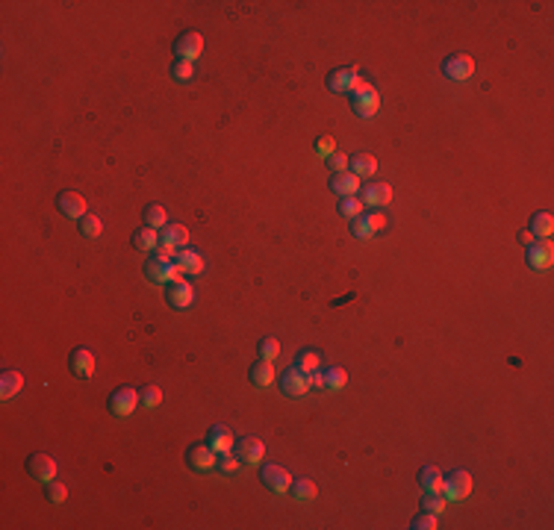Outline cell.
<instances>
[{
  "label": "cell",
  "mask_w": 554,
  "mask_h": 530,
  "mask_svg": "<svg viewBox=\"0 0 554 530\" xmlns=\"http://www.w3.org/2000/svg\"><path fill=\"white\" fill-rule=\"evenodd\" d=\"M360 200L366 207H372V209H380V207H387L389 200H392V189H389V183H380V180H372V183H366L363 189H360Z\"/></svg>",
  "instance_id": "17"
},
{
  "label": "cell",
  "mask_w": 554,
  "mask_h": 530,
  "mask_svg": "<svg viewBox=\"0 0 554 530\" xmlns=\"http://www.w3.org/2000/svg\"><path fill=\"white\" fill-rule=\"evenodd\" d=\"M443 480H445V475H443V471H439L436 466L419 468V489H422L424 495H431V492H439V495H443Z\"/></svg>",
  "instance_id": "23"
},
{
  "label": "cell",
  "mask_w": 554,
  "mask_h": 530,
  "mask_svg": "<svg viewBox=\"0 0 554 530\" xmlns=\"http://www.w3.org/2000/svg\"><path fill=\"white\" fill-rule=\"evenodd\" d=\"M310 383H312V389H321V371H312V375H310Z\"/></svg>",
  "instance_id": "45"
},
{
  "label": "cell",
  "mask_w": 554,
  "mask_h": 530,
  "mask_svg": "<svg viewBox=\"0 0 554 530\" xmlns=\"http://www.w3.org/2000/svg\"><path fill=\"white\" fill-rule=\"evenodd\" d=\"M130 245L136 248V251H156L160 248V230H153V227H139V230L130 236Z\"/></svg>",
  "instance_id": "26"
},
{
  "label": "cell",
  "mask_w": 554,
  "mask_h": 530,
  "mask_svg": "<svg viewBox=\"0 0 554 530\" xmlns=\"http://www.w3.org/2000/svg\"><path fill=\"white\" fill-rule=\"evenodd\" d=\"M174 265L180 268V274H192V277L204 274V268H207L204 256L198 253L195 248H183V251H177V253H174Z\"/></svg>",
  "instance_id": "19"
},
{
  "label": "cell",
  "mask_w": 554,
  "mask_h": 530,
  "mask_svg": "<svg viewBox=\"0 0 554 530\" xmlns=\"http://www.w3.org/2000/svg\"><path fill=\"white\" fill-rule=\"evenodd\" d=\"M292 365H298L304 375H312V371H321L324 368V356L316 348H301V351L295 354V363Z\"/></svg>",
  "instance_id": "24"
},
{
  "label": "cell",
  "mask_w": 554,
  "mask_h": 530,
  "mask_svg": "<svg viewBox=\"0 0 554 530\" xmlns=\"http://www.w3.org/2000/svg\"><path fill=\"white\" fill-rule=\"evenodd\" d=\"M27 475H30L36 483H50L53 477H56V460L50 454H41V451H36V454H30V460H27Z\"/></svg>",
  "instance_id": "12"
},
{
  "label": "cell",
  "mask_w": 554,
  "mask_h": 530,
  "mask_svg": "<svg viewBox=\"0 0 554 530\" xmlns=\"http://www.w3.org/2000/svg\"><path fill=\"white\" fill-rule=\"evenodd\" d=\"M331 192L339 197H348V195H357L360 192V177L351 174V171H339V174H331Z\"/></svg>",
  "instance_id": "21"
},
{
  "label": "cell",
  "mask_w": 554,
  "mask_h": 530,
  "mask_svg": "<svg viewBox=\"0 0 554 530\" xmlns=\"http://www.w3.org/2000/svg\"><path fill=\"white\" fill-rule=\"evenodd\" d=\"M165 304L172 307V309H189L192 304H195V286L189 283V280H174V283H168L165 286Z\"/></svg>",
  "instance_id": "9"
},
{
  "label": "cell",
  "mask_w": 554,
  "mask_h": 530,
  "mask_svg": "<svg viewBox=\"0 0 554 530\" xmlns=\"http://www.w3.org/2000/svg\"><path fill=\"white\" fill-rule=\"evenodd\" d=\"M525 260H528V268L534 271H546L554 263V245L548 239H534L528 248H525Z\"/></svg>",
  "instance_id": "11"
},
{
  "label": "cell",
  "mask_w": 554,
  "mask_h": 530,
  "mask_svg": "<svg viewBox=\"0 0 554 530\" xmlns=\"http://www.w3.org/2000/svg\"><path fill=\"white\" fill-rule=\"evenodd\" d=\"M345 383H348V371L342 365H324L321 368V389L339 392Z\"/></svg>",
  "instance_id": "28"
},
{
  "label": "cell",
  "mask_w": 554,
  "mask_h": 530,
  "mask_svg": "<svg viewBox=\"0 0 554 530\" xmlns=\"http://www.w3.org/2000/svg\"><path fill=\"white\" fill-rule=\"evenodd\" d=\"M363 209H366V204L360 197H354V195H348V197H339V204H336V212L342 218H357V216H363Z\"/></svg>",
  "instance_id": "33"
},
{
  "label": "cell",
  "mask_w": 554,
  "mask_h": 530,
  "mask_svg": "<svg viewBox=\"0 0 554 530\" xmlns=\"http://www.w3.org/2000/svg\"><path fill=\"white\" fill-rule=\"evenodd\" d=\"M328 171L339 174V171H348V156L345 153H331L328 156Z\"/></svg>",
  "instance_id": "43"
},
{
  "label": "cell",
  "mask_w": 554,
  "mask_h": 530,
  "mask_svg": "<svg viewBox=\"0 0 554 530\" xmlns=\"http://www.w3.org/2000/svg\"><path fill=\"white\" fill-rule=\"evenodd\" d=\"M221 475H236L239 468H242V460L236 456V451H227V454H219V466H216Z\"/></svg>",
  "instance_id": "38"
},
{
  "label": "cell",
  "mask_w": 554,
  "mask_h": 530,
  "mask_svg": "<svg viewBox=\"0 0 554 530\" xmlns=\"http://www.w3.org/2000/svg\"><path fill=\"white\" fill-rule=\"evenodd\" d=\"M248 380L254 383V386H260V389H265V386H272L275 383V363H268V360H257L251 368H248Z\"/></svg>",
  "instance_id": "25"
},
{
  "label": "cell",
  "mask_w": 554,
  "mask_h": 530,
  "mask_svg": "<svg viewBox=\"0 0 554 530\" xmlns=\"http://www.w3.org/2000/svg\"><path fill=\"white\" fill-rule=\"evenodd\" d=\"M168 74H172L174 83H192V80H195V62L174 60L172 68H168Z\"/></svg>",
  "instance_id": "35"
},
{
  "label": "cell",
  "mask_w": 554,
  "mask_h": 530,
  "mask_svg": "<svg viewBox=\"0 0 554 530\" xmlns=\"http://www.w3.org/2000/svg\"><path fill=\"white\" fill-rule=\"evenodd\" d=\"M260 480H263V486L268 492H275V495H283V492H289V486H292V475L283 466H277V463H263V468H260Z\"/></svg>",
  "instance_id": "8"
},
{
  "label": "cell",
  "mask_w": 554,
  "mask_h": 530,
  "mask_svg": "<svg viewBox=\"0 0 554 530\" xmlns=\"http://www.w3.org/2000/svg\"><path fill=\"white\" fill-rule=\"evenodd\" d=\"M348 100H351L354 116H360V118H375L380 112V92L366 80L357 83V89L348 95Z\"/></svg>",
  "instance_id": "1"
},
{
  "label": "cell",
  "mask_w": 554,
  "mask_h": 530,
  "mask_svg": "<svg viewBox=\"0 0 554 530\" xmlns=\"http://www.w3.org/2000/svg\"><path fill=\"white\" fill-rule=\"evenodd\" d=\"M186 242H189V230L183 224H172V221H168L162 230H160V245L162 248L183 251V248H186Z\"/></svg>",
  "instance_id": "20"
},
{
  "label": "cell",
  "mask_w": 554,
  "mask_h": 530,
  "mask_svg": "<svg viewBox=\"0 0 554 530\" xmlns=\"http://www.w3.org/2000/svg\"><path fill=\"white\" fill-rule=\"evenodd\" d=\"M348 171L357 177H372L378 171V160L372 153H351L348 156Z\"/></svg>",
  "instance_id": "27"
},
{
  "label": "cell",
  "mask_w": 554,
  "mask_h": 530,
  "mask_svg": "<svg viewBox=\"0 0 554 530\" xmlns=\"http://www.w3.org/2000/svg\"><path fill=\"white\" fill-rule=\"evenodd\" d=\"M207 445H209L212 451H219V454L233 451V448H236L233 431H230V427H224V424H216V427H212V431L207 433Z\"/></svg>",
  "instance_id": "22"
},
{
  "label": "cell",
  "mask_w": 554,
  "mask_h": 530,
  "mask_svg": "<svg viewBox=\"0 0 554 530\" xmlns=\"http://www.w3.org/2000/svg\"><path fill=\"white\" fill-rule=\"evenodd\" d=\"M383 227H387V216L378 212V209L363 212V216L351 218V233L357 236V239H372V236H378L383 230Z\"/></svg>",
  "instance_id": "10"
},
{
  "label": "cell",
  "mask_w": 554,
  "mask_h": 530,
  "mask_svg": "<svg viewBox=\"0 0 554 530\" xmlns=\"http://www.w3.org/2000/svg\"><path fill=\"white\" fill-rule=\"evenodd\" d=\"M534 239H536V236H534L531 230H522V233H519V242H522V245H525V248H528V245H531V242H534Z\"/></svg>",
  "instance_id": "44"
},
{
  "label": "cell",
  "mask_w": 554,
  "mask_h": 530,
  "mask_svg": "<svg viewBox=\"0 0 554 530\" xmlns=\"http://www.w3.org/2000/svg\"><path fill=\"white\" fill-rule=\"evenodd\" d=\"M443 74L451 83H466L475 74V60L469 53H448L443 60Z\"/></svg>",
  "instance_id": "6"
},
{
  "label": "cell",
  "mask_w": 554,
  "mask_h": 530,
  "mask_svg": "<svg viewBox=\"0 0 554 530\" xmlns=\"http://www.w3.org/2000/svg\"><path fill=\"white\" fill-rule=\"evenodd\" d=\"M186 466L198 475H207V471H216L219 466V451H212L207 442H198L186 451Z\"/></svg>",
  "instance_id": "7"
},
{
  "label": "cell",
  "mask_w": 554,
  "mask_h": 530,
  "mask_svg": "<svg viewBox=\"0 0 554 530\" xmlns=\"http://www.w3.org/2000/svg\"><path fill=\"white\" fill-rule=\"evenodd\" d=\"M145 277L153 283V286H168L180 280V268L174 265V260H168V256H160V253H151L148 263H145Z\"/></svg>",
  "instance_id": "2"
},
{
  "label": "cell",
  "mask_w": 554,
  "mask_h": 530,
  "mask_svg": "<svg viewBox=\"0 0 554 530\" xmlns=\"http://www.w3.org/2000/svg\"><path fill=\"white\" fill-rule=\"evenodd\" d=\"M436 527V515L434 512H419L413 522H410V530H434Z\"/></svg>",
  "instance_id": "42"
},
{
  "label": "cell",
  "mask_w": 554,
  "mask_h": 530,
  "mask_svg": "<svg viewBox=\"0 0 554 530\" xmlns=\"http://www.w3.org/2000/svg\"><path fill=\"white\" fill-rule=\"evenodd\" d=\"M331 153H336V139L331 133H324L316 139V156H321V160H328Z\"/></svg>",
  "instance_id": "40"
},
{
  "label": "cell",
  "mask_w": 554,
  "mask_h": 530,
  "mask_svg": "<svg viewBox=\"0 0 554 530\" xmlns=\"http://www.w3.org/2000/svg\"><path fill=\"white\" fill-rule=\"evenodd\" d=\"M201 53H204V36H201V33L186 30V33H180V36L174 39V56H177V60L195 62Z\"/></svg>",
  "instance_id": "13"
},
{
  "label": "cell",
  "mask_w": 554,
  "mask_h": 530,
  "mask_svg": "<svg viewBox=\"0 0 554 530\" xmlns=\"http://www.w3.org/2000/svg\"><path fill=\"white\" fill-rule=\"evenodd\" d=\"M21 389H24V375H21V371L9 368V371H4V375H0V398H4V400L15 398Z\"/></svg>",
  "instance_id": "29"
},
{
  "label": "cell",
  "mask_w": 554,
  "mask_h": 530,
  "mask_svg": "<svg viewBox=\"0 0 554 530\" xmlns=\"http://www.w3.org/2000/svg\"><path fill=\"white\" fill-rule=\"evenodd\" d=\"M257 354H260V360H277V354H280V342L275 339V336H263L260 342H257Z\"/></svg>",
  "instance_id": "37"
},
{
  "label": "cell",
  "mask_w": 554,
  "mask_h": 530,
  "mask_svg": "<svg viewBox=\"0 0 554 530\" xmlns=\"http://www.w3.org/2000/svg\"><path fill=\"white\" fill-rule=\"evenodd\" d=\"M472 492V475L469 471H451L443 480V498L445 501H463Z\"/></svg>",
  "instance_id": "15"
},
{
  "label": "cell",
  "mask_w": 554,
  "mask_h": 530,
  "mask_svg": "<svg viewBox=\"0 0 554 530\" xmlns=\"http://www.w3.org/2000/svg\"><path fill=\"white\" fill-rule=\"evenodd\" d=\"M68 365H71V375H74V377L89 380L95 375V351L74 348V351H71V356H68Z\"/></svg>",
  "instance_id": "18"
},
{
  "label": "cell",
  "mask_w": 554,
  "mask_h": 530,
  "mask_svg": "<svg viewBox=\"0 0 554 530\" xmlns=\"http://www.w3.org/2000/svg\"><path fill=\"white\" fill-rule=\"evenodd\" d=\"M141 218H145L148 227H153V230H162V227L168 224V212L162 204H148L145 212H141Z\"/></svg>",
  "instance_id": "32"
},
{
  "label": "cell",
  "mask_w": 554,
  "mask_h": 530,
  "mask_svg": "<svg viewBox=\"0 0 554 530\" xmlns=\"http://www.w3.org/2000/svg\"><path fill=\"white\" fill-rule=\"evenodd\" d=\"M56 209H60V216L80 221L83 216H86V197L77 195V192H60L56 195Z\"/></svg>",
  "instance_id": "16"
},
{
  "label": "cell",
  "mask_w": 554,
  "mask_h": 530,
  "mask_svg": "<svg viewBox=\"0 0 554 530\" xmlns=\"http://www.w3.org/2000/svg\"><path fill=\"white\" fill-rule=\"evenodd\" d=\"M139 395H141V407H145V410H153V407H160L162 404V389H160V386H141V389H139Z\"/></svg>",
  "instance_id": "36"
},
{
  "label": "cell",
  "mask_w": 554,
  "mask_h": 530,
  "mask_svg": "<svg viewBox=\"0 0 554 530\" xmlns=\"http://www.w3.org/2000/svg\"><path fill=\"white\" fill-rule=\"evenodd\" d=\"M445 504H448V501H445L443 495H439V492H431V495H424V501H422V510H424V512H434V515H439V512L445 510Z\"/></svg>",
  "instance_id": "39"
},
{
  "label": "cell",
  "mask_w": 554,
  "mask_h": 530,
  "mask_svg": "<svg viewBox=\"0 0 554 530\" xmlns=\"http://www.w3.org/2000/svg\"><path fill=\"white\" fill-rule=\"evenodd\" d=\"M277 386H280V392L286 395V398H304L310 389H312V383H310V375H304L298 365H289L286 371L280 375V380H277Z\"/></svg>",
  "instance_id": "5"
},
{
  "label": "cell",
  "mask_w": 554,
  "mask_h": 530,
  "mask_svg": "<svg viewBox=\"0 0 554 530\" xmlns=\"http://www.w3.org/2000/svg\"><path fill=\"white\" fill-rule=\"evenodd\" d=\"M77 230H80V236L83 239H97L104 233V224H101V218L97 216H92V212H86L80 221H77Z\"/></svg>",
  "instance_id": "34"
},
{
  "label": "cell",
  "mask_w": 554,
  "mask_h": 530,
  "mask_svg": "<svg viewBox=\"0 0 554 530\" xmlns=\"http://www.w3.org/2000/svg\"><path fill=\"white\" fill-rule=\"evenodd\" d=\"M233 451L239 460H242V466H260L265 460V442L260 436H242Z\"/></svg>",
  "instance_id": "14"
},
{
  "label": "cell",
  "mask_w": 554,
  "mask_h": 530,
  "mask_svg": "<svg viewBox=\"0 0 554 530\" xmlns=\"http://www.w3.org/2000/svg\"><path fill=\"white\" fill-rule=\"evenodd\" d=\"M136 404H141V395L133 389V386H118V389L109 392V398H106V410L112 415H118V419L130 415L136 410Z\"/></svg>",
  "instance_id": "4"
},
{
  "label": "cell",
  "mask_w": 554,
  "mask_h": 530,
  "mask_svg": "<svg viewBox=\"0 0 554 530\" xmlns=\"http://www.w3.org/2000/svg\"><path fill=\"white\" fill-rule=\"evenodd\" d=\"M289 492H292V498H295V501H316L319 486L312 483L310 477H298V480H292Z\"/></svg>",
  "instance_id": "31"
},
{
  "label": "cell",
  "mask_w": 554,
  "mask_h": 530,
  "mask_svg": "<svg viewBox=\"0 0 554 530\" xmlns=\"http://www.w3.org/2000/svg\"><path fill=\"white\" fill-rule=\"evenodd\" d=\"M528 230H531L536 239H548V236L554 233V216H551V212H534Z\"/></svg>",
  "instance_id": "30"
},
{
  "label": "cell",
  "mask_w": 554,
  "mask_h": 530,
  "mask_svg": "<svg viewBox=\"0 0 554 530\" xmlns=\"http://www.w3.org/2000/svg\"><path fill=\"white\" fill-rule=\"evenodd\" d=\"M357 83H360L357 68L342 65V68H333L331 74L324 77V89H328L331 95H351L354 89H357Z\"/></svg>",
  "instance_id": "3"
},
{
  "label": "cell",
  "mask_w": 554,
  "mask_h": 530,
  "mask_svg": "<svg viewBox=\"0 0 554 530\" xmlns=\"http://www.w3.org/2000/svg\"><path fill=\"white\" fill-rule=\"evenodd\" d=\"M65 498H68V486L50 480V483H48V501H50V504H62Z\"/></svg>",
  "instance_id": "41"
}]
</instances>
